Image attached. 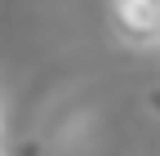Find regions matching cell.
Instances as JSON below:
<instances>
[{
	"label": "cell",
	"instance_id": "obj_1",
	"mask_svg": "<svg viewBox=\"0 0 160 156\" xmlns=\"http://www.w3.org/2000/svg\"><path fill=\"white\" fill-rule=\"evenodd\" d=\"M111 31L129 49H156L160 45V0H107Z\"/></svg>",
	"mask_w": 160,
	"mask_h": 156
},
{
	"label": "cell",
	"instance_id": "obj_2",
	"mask_svg": "<svg viewBox=\"0 0 160 156\" xmlns=\"http://www.w3.org/2000/svg\"><path fill=\"white\" fill-rule=\"evenodd\" d=\"M147 112L160 121V85H156V89H147Z\"/></svg>",
	"mask_w": 160,
	"mask_h": 156
},
{
	"label": "cell",
	"instance_id": "obj_3",
	"mask_svg": "<svg viewBox=\"0 0 160 156\" xmlns=\"http://www.w3.org/2000/svg\"><path fill=\"white\" fill-rule=\"evenodd\" d=\"M0 134H5V116H0Z\"/></svg>",
	"mask_w": 160,
	"mask_h": 156
}]
</instances>
